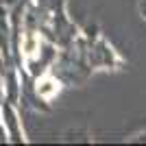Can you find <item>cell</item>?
<instances>
[{
    "label": "cell",
    "instance_id": "7a4b0ae2",
    "mask_svg": "<svg viewBox=\"0 0 146 146\" xmlns=\"http://www.w3.org/2000/svg\"><path fill=\"white\" fill-rule=\"evenodd\" d=\"M22 50H24L26 59H33V57L37 55V50H39V37H37V35H26Z\"/></svg>",
    "mask_w": 146,
    "mask_h": 146
},
{
    "label": "cell",
    "instance_id": "6da1fadb",
    "mask_svg": "<svg viewBox=\"0 0 146 146\" xmlns=\"http://www.w3.org/2000/svg\"><path fill=\"white\" fill-rule=\"evenodd\" d=\"M59 90H61V83L52 76L50 72H46L42 76V79L37 81V94L42 98H52V96H57L59 94Z\"/></svg>",
    "mask_w": 146,
    "mask_h": 146
}]
</instances>
